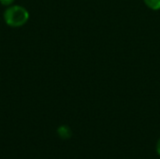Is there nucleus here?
Segmentation results:
<instances>
[{
    "label": "nucleus",
    "instance_id": "obj_1",
    "mask_svg": "<svg viewBox=\"0 0 160 159\" xmlns=\"http://www.w3.org/2000/svg\"><path fill=\"white\" fill-rule=\"evenodd\" d=\"M28 10L20 5H11L4 11L3 17L7 25L10 27H21L29 20Z\"/></svg>",
    "mask_w": 160,
    "mask_h": 159
},
{
    "label": "nucleus",
    "instance_id": "obj_2",
    "mask_svg": "<svg viewBox=\"0 0 160 159\" xmlns=\"http://www.w3.org/2000/svg\"><path fill=\"white\" fill-rule=\"evenodd\" d=\"M57 134L62 140H68L72 136V131L69 127L63 125L57 128Z\"/></svg>",
    "mask_w": 160,
    "mask_h": 159
},
{
    "label": "nucleus",
    "instance_id": "obj_3",
    "mask_svg": "<svg viewBox=\"0 0 160 159\" xmlns=\"http://www.w3.org/2000/svg\"><path fill=\"white\" fill-rule=\"evenodd\" d=\"M143 2L146 5V7L152 10L160 9V0H143Z\"/></svg>",
    "mask_w": 160,
    "mask_h": 159
},
{
    "label": "nucleus",
    "instance_id": "obj_4",
    "mask_svg": "<svg viewBox=\"0 0 160 159\" xmlns=\"http://www.w3.org/2000/svg\"><path fill=\"white\" fill-rule=\"evenodd\" d=\"M15 0H0V3L3 5V6H6V7H8V6H11L13 4Z\"/></svg>",
    "mask_w": 160,
    "mask_h": 159
},
{
    "label": "nucleus",
    "instance_id": "obj_5",
    "mask_svg": "<svg viewBox=\"0 0 160 159\" xmlns=\"http://www.w3.org/2000/svg\"><path fill=\"white\" fill-rule=\"evenodd\" d=\"M157 152L158 156H160V139L158 141V143H157Z\"/></svg>",
    "mask_w": 160,
    "mask_h": 159
}]
</instances>
